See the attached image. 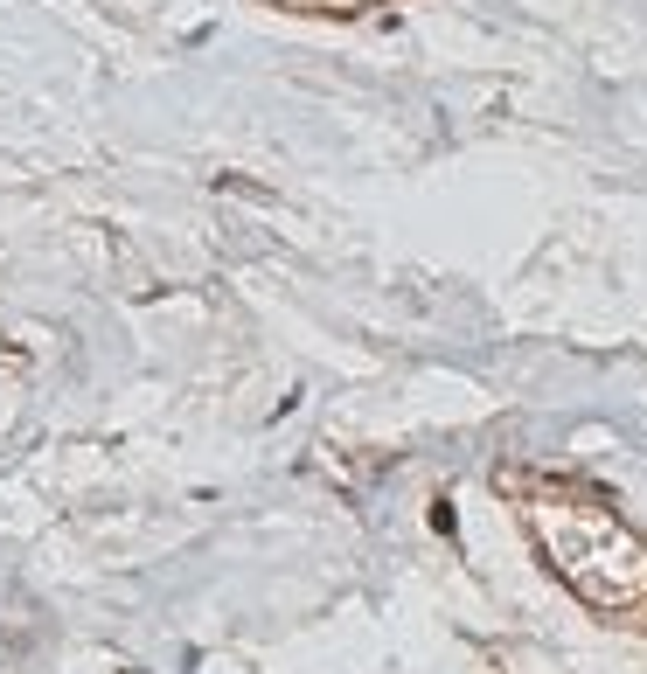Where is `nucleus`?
<instances>
[{
  "label": "nucleus",
  "instance_id": "nucleus-1",
  "mask_svg": "<svg viewBox=\"0 0 647 674\" xmlns=\"http://www.w3.org/2000/svg\"><path fill=\"white\" fill-rule=\"evenodd\" d=\"M494 487L522 501L529 536L557 570V584H571V598H585L620 626H647V542L599 487L557 473H515V466L494 473Z\"/></svg>",
  "mask_w": 647,
  "mask_h": 674
},
{
  "label": "nucleus",
  "instance_id": "nucleus-2",
  "mask_svg": "<svg viewBox=\"0 0 647 674\" xmlns=\"http://www.w3.org/2000/svg\"><path fill=\"white\" fill-rule=\"evenodd\" d=\"M265 7H286V14H327V21H355L383 0H265Z\"/></svg>",
  "mask_w": 647,
  "mask_h": 674
}]
</instances>
